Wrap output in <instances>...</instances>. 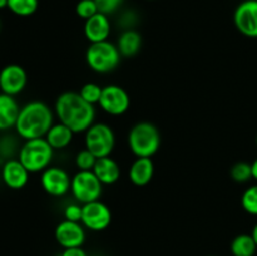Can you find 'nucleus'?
<instances>
[{"instance_id":"9b49d317","label":"nucleus","mask_w":257,"mask_h":256,"mask_svg":"<svg viewBox=\"0 0 257 256\" xmlns=\"http://www.w3.org/2000/svg\"><path fill=\"white\" fill-rule=\"evenodd\" d=\"M233 23L242 35L257 38V0L241 2L233 13Z\"/></svg>"},{"instance_id":"72a5a7b5","label":"nucleus","mask_w":257,"mask_h":256,"mask_svg":"<svg viewBox=\"0 0 257 256\" xmlns=\"http://www.w3.org/2000/svg\"><path fill=\"white\" fill-rule=\"evenodd\" d=\"M256 146H257V136H256Z\"/></svg>"},{"instance_id":"cd10ccee","label":"nucleus","mask_w":257,"mask_h":256,"mask_svg":"<svg viewBox=\"0 0 257 256\" xmlns=\"http://www.w3.org/2000/svg\"><path fill=\"white\" fill-rule=\"evenodd\" d=\"M94 2L97 3L99 13H103L105 15H110L122 7L124 0H94Z\"/></svg>"},{"instance_id":"f704fd0d","label":"nucleus","mask_w":257,"mask_h":256,"mask_svg":"<svg viewBox=\"0 0 257 256\" xmlns=\"http://www.w3.org/2000/svg\"><path fill=\"white\" fill-rule=\"evenodd\" d=\"M148 2H155V0H148Z\"/></svg>"},{"instance_id":"423d86ee","label":"nucleus","mask_w":257,"mask_h":256,"mask_svg":"<svg viewBox=\"0 0 257 256\" xmlns=\"http://www.w3.org/2000/svg\"><path fill=\"white\" fill-rule=\"evenodd\" d=\"M85 148L97 158L110 156L115 146V135L112 127L105 123H93L85 131Z\"/></svg>"},{"instance_id":"f3484780","label":"nucleus","mask_w":257,"mask_h":256,"mask_svg":"<svg viewBox=\"0 0 257 256\" xmlns=\"http://www.w3.org/2000/svg\"><path fill=\"white\" fill-rule=\"evenodd\" d=\"M93 172L103 185H113L120 178V166L114 158L107 156V157L98 158Z\"/></svg>"},{"instance_id":"f8f14e48","label":"nucleus","mask_w":257,"mask_h":256,"mask_svg":"<svg viewBox=\"0 0 257 256\" xmlns=\"http://www.w3.org/2000/svg\"><path fill=\"white\" fill-rule=\"evenodd\" d=\"M28 75L24 68L18 64H9L0 70V90L8 95L19 94L24 90Z\"/></svg>"},{"instance_id":"f03ea898","label":"nucleus","mask_w":257,"mask_h":256,"mask_svg":"<svg viewBox=\"0 0 257 256\" xmlns=\"http://www.w3.org/2000/svg\"><path fill=\"white\" fill-rule=\"evenodd\" d=\"M54 124V113L45 103L35 100L20 108L15 130L25 141L43 138Z\"/></svg>"},{"instance_id":"f257e3e1","label":"nucleus","mask_w":257,"mask_h":256,"mask_svg":"<svg viewBox=\"0 0 257 256\" xmlns=\"http://www.w3.org/2000/svg\"><path fill=\"white\" fill-rule=\"evenodd\" d=\"M54 109L59 122L68 125L74 133L85 132L94 123V105L85 102L79 93H62L57 98Z\"/></svg>"},{"instance_id":"1a4fd4ad","label":"nucleus","mask_w":257,"mask_h":256,"mask_svg":"<svg viewBox=\"0 0 257 256\" xmlns=\"http://www.w3.org/2000/svg\"><path fill=\"white\" fill-rule=\"evenodd\" d=\"M112 222V211L105 203L97 200L83 205L82 225L90 231L105 230Z\"/></svg>"},{"instance_id":"2eb2a0df","label":"nucleus","mask_w":257,"mask_h":256,"mask_svg":"<svg viewBox=\"0 0 257 256\" xmlns=\"http://www.w3.org/2000/svg\"><path fill=\"white\" fill-rule=\"evenodd\" d=\"M110 22L108 15L98 13L84 23V35L92 43H100L108 40L110 34Z\"/></svg>"},{"instance_id":"20e7f679","label":"nucleus","mask_w":257,"mask_h":256,"mask_svg":"<svg viewBox=\"0 0 257 256\" xmlns=\"http://www.w3.org/2000/svg\"><path fill=\"white\" fill-rule=\"evenodd\" d=\"M53 155L54 150L44 137L33 138L25 141L24 145L22 146L18 160L30 173L43 172L45 168L49 167Z\"/></svg>"},{"instance_id":"393cba45","label":"nucleus","mask_w":257,"mask_h":256,"mask_svg":"<svg viewBox=\"0 0 257 256\" xmlns=\"http://www.w3.org/2000/svg\"><path fill=\"white\" fill-rule=\"evenodd\" d=\"M241 205L247 213L257 216V183L250 186L241 197Z\"/></svg>"},{"instance_id":"412c9836","label":"nucleus","mask_w":257,"mask_h":256,"mask_svg":"<svg viewBox=\"0 0 257 256\" xmlns=\"http://www.w3.org/2000/svg\"><path fill=\"white\" fill-rule=\"evenodd\" d=\"M257 251V245L252 235L241 233L231 242V252L233 256H253Z\"/></svg>"},{"instance_id":"aec40b11","label":"nucleus","mask_w":257,"mask_h":256,"mask_svg":"<svg viewBox=\"0 0 257 256\" xmlns=\"http://www.w3.org/2000/svg\"><path fill=\"white\" fill-rule=\"evenodd\" d=\"M141 45H142V37L135 29H125L119 35L117 42V48L120 55L125 58L135 57L140 52Z\"/></svg>"},{"instance_id":"4468645a","label":"nucleus","mask_w":257,"mask_h":256,"mask_svg":"<svg viewBox=\"0 0 257 256\" xmlns=\"http://www.w3.org/2000/svg\"><path fill=\"white\" fill-rule=\"evenodd\" d=\"M29 173L19 160H8L2 168L3 182L12 190H20L27 186Z\"/></svg>"},{"instance_id":"39448f33","label":"nucleus","mask_w":257,"mask_h":256,"mask_svg":"<svg viewBox=\"0 0 257 256\" xmlns=\"http://www.w3.org/2000/svg\"><path fill=\"white\" fill-rule=\"evenodd\" d=\"M120 58L122 55H120L117 45L108 40L92 43L85 54V59H87L90 69L100 73V74L113 72L119 65Z\"/></svg>"},{"instance_id":"e433bc0d","label":"nucleus","mask_w":257,"mask_h":256,"mask_svg":"<svg viewBox=\"0 0 257 256\" xmlns=\"http://www.w3.org/2000/svg\"><path fill=\"white\" fill-rule=\"evenodd\" d=\"M0 27H2V24H0Z\"/></svg>"},{"instance_id":"6e6552de","label":"nucleus","mask_w":257,"mask_h":256,"mask_svg":"<svg viewBox=\"0 0 257 256\" xmlns=\"http://www.w3.org/2000/svg\"><path fill=\"white\" fill-rule=\"evenodd\" d=\"M99 107L107 114L122 115L130 109L131 98L124 88L117 84H109L103 87Z\"/></svg>"},{"instance_id":"4be33fe9","label":"nucleus","mask_w":257,"mask_h":256,"mask_svg":"<svg viewBox=\"0 0 257 256\" xmlns=\"http://www.w3.org/2000/svg\"><path fill=\"white\" fill-rule=\"evenodd\" d=\"M39 7V0H8L7 8L18 17H30Z\"/></svg>"},{"instance_id":"7c9ffc66","label":"nucleus","mask_w":257,"mask_h":256,"mask_svg":"<svg viewBox=\"0 0 257 256\" xmlns=\"http://www.w3.org/2000/svg\"><path fill=\"white\" fill-rule=\"evenodd\" d=\"M251 167H252V178L257 181V158L251 163Z\"/></svg>"},{"instance_id":"a211bd4d","label":"nucleus","mask_w":257,"mask_h":256,"mask_svg":"<svg viewBox=\"0 0 257 256\" xmlns=\"http://www.w3.org/2000/svg\"><path fill=\"white\" fill-rule=\"evenodd\" d=\"M20 108L12 95L0 93V131H7L15 127Z\"/></svg>"},{"instance_id":"ddd939ff","label":"nucleus","mask_w":257,"mask_h":256,"mask_svg":"<svg viewBox=\"0 0 257 256\" xmlns=\"http://www.w3.org/2000/svg\"><path fill=\"white\" fill-rule=\"evenodd\" d=\"M54 236L62 247H80L85 241V231L82 222L63 220L55 227Z\"/></svg>"},{"instance_id":"5701e85b","label":"nucleus","mask_w":257,"mask_h":256,"mask_svg":"<svg viewBox=\"0 0 257 256\" xmlns=\"http://www.w3.org/2000/svg\"><path fill=\"white\" fill-rule=\"evenodd\" d=\"M231 178H232L235 182L238 183H245L252 178V167H251V163L247 162H236L235 165L231 167L230 171Z\"/></svg>"},{"instance_id":"b1692460","label":"nucleus","mask_w":257,"mask_h":256,"mask_svg":"<svg viewBox=\"0 0 257 256\" xmlns=\"http://www.w3.org/2000/svg\"><path fill=\"white\" fill-rule=\"evenodd\" d=\"M103 87H100L97 83H85L79 90V94L85 102L90 103V104H97L99 103L100 97H102Z\"/></svg>"},{"instance_id":"2f4dec72","label":"nucleus","mask_w":257,"mask_h":256,"mask_svg":"<svg viewBox=\"0 0 257 256\" xmlns=\"http://www.w3.org/2000/svg\"><path fill=\"white\" fill-rule=\"evenodd\" d=\"M251 235H252L253 240H255V242H256V245H257V223H256L255 226H253V228H252V232H251Z\"/></svg>"},{"instance_id":"473e14b6","label":"nucleus","mask_w":257,"mask_h":256,"mask_svg":"<svg viewBox=\"0 0 257 256\" xmlns=\"http://www.w3.org/2000/svg\"><path fill=\"white\" fill-rule=\"evenodd\" d=\"M7 5H8V0H0V9L7 8Z\"/></svg>"},{"instance_id":"dca6fc26","label":"nucleus","mask_w":257,"mask_h":256,"mask_svg":"<svg viewBox=\"0 0 257 256\" xmlns=\"http://www.w3.org/2000/svg\"><path fill=\"white\" fill-rule=\"evenodd\" d=\"M155 173V165L150 157H137L130 167V180L135 186L142 187L151 182Z\"/></svg>"},{"instance_id":"9d476101","label":"nucleus","mask_w":257,"mask_h":256,"mask_svg":"<svg viewBox=\"0 0 257 256\" xmlns=\"http://www.w3.org/2000/svg\"><path fill=\"white\" fill-rule=\"evenodd\" d=\"M40 183L48 195L53 197H62L70 191L72 177L64 168L53 166L43 171Z\"/></svg>"},{"instance_id":"c756f323","label":"nucleus","mask_w":257,"mask_h":256,"mask_svg":"<svg viewBox=\"0 0 257 256\" xmlns=\"http://www.w3.org/2000/svg\"><path fill=\"white\" fill-rule=\"evenodd\" d=\"M62 256H87V252L80 247H69L64 248V251L62 252Z\"/></svg>"},{"instance_id":"7ed1b4c3","label":"nucleus","mask_w":257,"mask_h":256,"mask_svg":"<svg viewBox=\"0 0 257 256\" xmlns=\"http://www.w3.org/2000/svg\"><path fill=\"white\" fill-rule=\"evenodd\" d=\"M128 145L136 157H152L161 146V135L153 123H136L128 133Z\"/></svg>"},{"instance_id":"c85d7f7f","label":"nucleus","mask_w":257,"mask_h":256,"mask_svg":"<svg viewBox=\"0 0 257 256\" xmlns=\"http://www.w3.org/2000/svg\"><path fill=\"white\" fill-rule=\"evenodd\" d=\"M64 220L73 221V222H82L83 205L78 203H69L64 208Z\"/></svg>"},{"instance_id":"a878e982","label":"nucleus","mask_w":257,"mask_h":256,"mask_svg":"<svg viewBox=\"0 0 257 256\" xmlns=\"http://www.w3.org/2000/svg\"><path fill=\"white\" fill-rule=\"evenodd\" d=\"M97 160L98 158L89 150L84 148L75 156V165L79 171H93Z\"/></svg>"},{"instance_id":"c9c22d12","label":"nucleus","mask_w":257,"mask_h":256,"mask_svg":"<svg viewBox=\"0 0 257 256\" xmlns=\"http://www.w3.org/2000/svg\"><path fill=\"white\" fill-rule=\"evenodd\" d=\"M208 256H215V255H208Z\"/></svg>"},{"instance_id":"bb28decb","label":"nucleus","mask_w":257,"mask_h":256,"mask_svg":"<svg viewBox=\"0 0 257 256\" xmlns=\"http://www.w3.org/2000/svg\"><path fill=\"white\" fill-rule=\"evenodd\" d=\"M75 13L79 18L87 20L98 14L99 10H98L97 3L94 0H80L75 7Z\"/></svg>"},{"instance_id":"0eeeda50","label":"nucleus","mask_w":257,"mask_h":256,"mask_svg":"<svg viewBox=\"0 0 257 256\" xmlns=\"http://www.w3.org/2000/svg\"><path fill=\"white\" fill-rule=\"evenodd\" d=\"M102 191L103 183L93 171H78L72 177L70 192L77 202L82 205L99 200Z\"/></svg>"},{"instance_id":"6ab92c4d","label":"nucleus","mask_w":257,"mask_h":256,"mask_svg":"<svg viewBox=\"0 0 257 256\" xmlns=\"http://www.w3.org/2000/svg\"><path fill=\"white\" fill-rule=\"evenodd\" d=\"M75 133L70 130L68 125L63 124L62 122L54 123L45 135V140L48 141L53 150H63L72 143L73 137Z\"/></svg>"}]
</instances>
